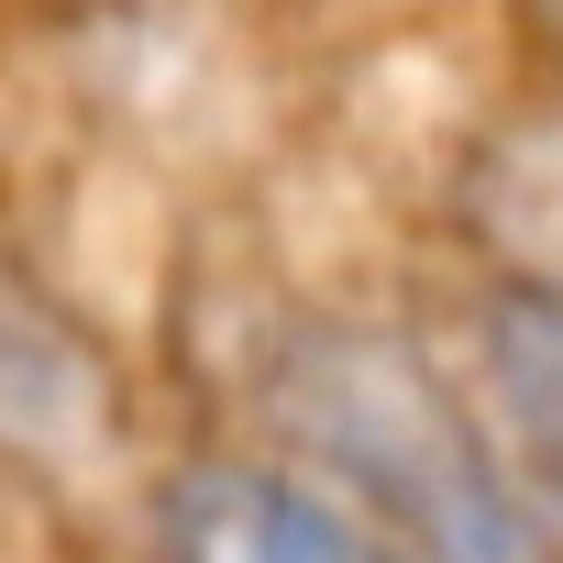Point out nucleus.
<instances>
[{
  "mask_svg": "<svg viewBox=\"0 0 563 563\" xmlns=\"http://www.w3.org/2000/svg\"><path fill=\"white\" fill-rule=\"evenodd\" d=\"M166 563H398V552L276 464H188L166 486Z\"/></svg>",
  "mask_w": 563,
  "mask_h": 563,
  "instance_id": "f03ea898",
  "label": "nucleus"
},
{
  "mask_svg": "<svg viewBox=\"0 0 563 563\" xmlns=\"http://www.w3.org/2000/svg\"><path fill=\"white\" fill-rule=\"evenodd\" d=\"M475 376H486V409L519 453L530 508L563 530V288L552 276H508L475 310Z\"/></svg>",
  "mask_w": 563,
  "mask_h": 563,
  "instance_id": "7ed1b4c3",
  "label": "nucleus"
},
{
  "mask_svg": "<svg viewBox=\"0 0 563 563\" xmlns=\"http://www.w3.org/2000/svg\"><path fill=\"white\" fill-rule=\"evenodd\" d=\"M0 409H12V442L45 464V453H100V431L89 420H111L100 409V365L78 354V332L34 299V288H12V332H0Z\"/></svg>",
  "mask_w": 563,
  "mask_h": 563,
  "instance_id": "20e7f679",
  "label": "nucleus"
},
{
  "mask_svg": "<svg viewBox=\"0 0 563 563\" xmlns=\"http://www.w3.org/2000/svg\"><path fill=\"white\" fill-rule=\"evenodd\" d=\"M519 199H541V221L519 232V254L541 243V254H563V133H530V177H508Z\"/></svg>",
  "mask_w": 563,
  "mask_h": 563,
  "instance_id": "39448f33",
  "label": "nucleus"
},
{
  "mask_svg": "<svg viewBox=\"0 0 563 563\" xmlns=\"http://www.w3.org/2000/svg\"><path fill=\"white\" fill-rule=\"evenodd\" d=\"M276 431H288L376 541H409L420 563H541L530 497L497 475L486 442H464L453 398L420 354L376 332H299L276 354Z\"/></svg>",
  "mask_w": 563,
  "mask_h": 563,
  "instance_id": "f257e3e1",
  "label": "nucleus"
}]
</instances>
